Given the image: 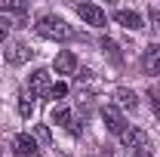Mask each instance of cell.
Returning a JSON list of instances; mask_svg holds the SVG:
<instances>
[{
	"mask_svg": "<svg viewBox=\"0 0 160 157\" xmlns=\"http://www.w3.org/2000/svg\"><path fill=\"white\" fill-rule=\"evenodd\" d=\"M37 34L40 37H49V40H71L74 37V28L65 19H59V16H40L37 19Z\"/></svg>",
	"mask_w": 160,
	"mask_h": 157,
	"instance_id": "obj_1",
	"label": "cell"
},
{
	"mask_svg": "<svg viewBox=\"0 0 160 157\" xmlns=\"http://www.w3.org/2000/svg\"><path fill=\"white\" fill-rule=\"evenodd\" d=\"M102 120H105L108 133H117V136L126 133V117H123V111L114 108V105H105V108H102Z\"/></svg>",
	"mask_w": 160,
	"mask_h": 157,
	"instance_id": "obj_2",
	"label": "cell"
},
{
	"mask_svg": "<svg viewBox=\"0 0 160 157\" xmlns=\"http://www.w3.org/2000/svg\"><path fill=\"white\" fill-rule=\"evenodd\" d=\"M77 13H80V19L86 22V25H92V28H105V25H108L105 9L96 6V3H77Z\"/></svg>",
	"mask_w": 160,
	"mask_h": 157,
	"instance_id": "obj_3",
	"label": "cell"
},
{
	"mask_svg": "<svg viewBox=\"0 0 160 157\" xmlns=\"http://www.w3.org/2000/svg\"><path fill=\"white\" fill-rule=\"evenodd\" d=\"M49 89H52L49 71H46V68L31 71V77H28V93H31V96H49Z\"/></svg>",
	"mask_w": 160,
	"mask_h": 157,
	"instance_id": "obj_4",
	"label": "cell"
},
{
	"mask_svg": "<svg viewBox=\"0 0 160 157\" xmlns=\"http://www.w3.org/2000/svg\"><path fill=\"white\" fill-rule=\"evenodd\" d=\"M28 59H31V46L28 43H9L3 49V62L6 65H25Z\"/></svg>",
	"mask_w": 160,
	"mask_h": 157,
	"instance_id": "obj_5",
	"label": "cell"
},
{
	"mask_svg": "<svg viewBox=\"0 0 160 157\" xmlns=\"http://www.w3.org/2000/svg\"><path fill=\"white\" fill-rule=\"evenodd\" d=\"M114 22H117V25H123V28H129V31L145 28V22H142V16L136 13V9H114Z\"/></svg>",
	"mask_w": 160,
	"mask_h": 157,
	"instance_id": "obj_6",
	"label": "cell"
},
{
	"mask_svg": "<svg viewBox=\"0 0 160 157\" xmlns=\"http://www.w3.org/2000/svg\"><path fill=\"white\" fill-rule=\"evenodd\" d=\"M142 71H145V74H160V46L157 43H151V46L145 49V56H142Z\"/></svg>",
	"mask_w": 160,
	"mask_h": 157,
	"instance_id": "obj_7",
	"label": "cell"
},
{
	"mask_svg": "<svg viewBox=\"0 0 160 157\" xmlns=\"http://www.w3.org/2000/svg\"><path fill=\"white\" fill-rule=\"evenodd\" d=\"M120 142H123V148H136V151H142V148L148 145V133H145V129H136V126H129V129L120 136Z\"/></svg>",
	"mask_w": 160,
	"mask_h": 157,
	"instance_id": "obj_8",
	"label": "cell"
},
{
	"mask_svg": "<svg viewBox=\"0 0 160 157\" xmlns=\"http://www.w3.org/2000/svg\"><path fill=\"white\" fill-rule=\"evenodd\" d=\"M74 71H77L74 53H71V49H62L59 56H56V74H74Z\"/></svg>",
	"mask_w": 160,
	"mask_h": 157,
	"instance_id": "obj_9",
	"label": "cell"
},
{
	"mask_svg": "<svg viewBox=\"0 0 160 157\" xmlns=\"http://www.w3.org/2000/svg\"><path fill=\"white\" fill-rule=\"evenodd\" d=\"M16 151H19L22 157H37V142L28 136V133H22V136H16Z\"/></svg>",
	"mask_w": 160,
	"mask_h": 157,
	"instance_id": "obj_10",
	"label": "cell"
},
{
	"mask_svg": "<svg viewBox=\"0 0 160 157\" xmlns=\"http://www.w3.org/2000/svg\"><path fill=\"white\" fill-rule=\"evenodd\" d=\"M49 120H52V123H59V126H65V129H68V126H71V111H68L65 105H59V108H52V114H49Z\"/></svg>",
	"mask_w": 160,
	"mask_h": 157,
	"instance_id": "obj_11",
	"label": "cell"
},
{
	"mask_svg": "<svg viewBox=\"0 0 160 157\" xmlns=\"http://www.w3.org/2000/svg\"><path fill=\"white\" fill-rule=\"evenodd\" d=\"M19 114L25 120L34 114V96H31V93H22V96H19Z\"/></svg>",
	"mask_w": 160,
	"mask_h": 157,
	"instance_id": "obj_12",
	"label": "cell"
},
{
	"mask_svg": "<svg viewBox=\"0 0 160 157\" xmlns=\"http://www.w3.org/2000/svg\"><path fill=\"white\" fill-rule=\"evenodd\" d=\"M0 13H16V16H25L28 6L22 0H0Z\"/></svg>",
	"mask_w": 160,
	"mask_h": 157,
	"instance_id": "obj_13",
	"label": "cell"
},
{
	"mask_svg": "<svg viewBox=\"0 0 160 157\" xmlns=\"http://www.w3.org/2000/svg\"><path fill=\"white\" fill-rule=\"evenodd\" d=\"M117 102H120V108H129V111H132V108L139 105L132 89H117Z\"/></svg>",
	"mask_w": 160,
	"mask_h": 157,
	"instance_id": "obj_14",
	"label": "cell"
},
{
	"mask_svg": "<svg viewBox=\"0 0 160 157\" xmlns=\"http://www.w3.org/2000/svg\"><path fill=\"white\" fill-rule=\"evenodd\" d=\"M62 96H68V86H65V83H52V89H49V99H62Z\"/></svg>",
	"mask_w": 160,
	"mask_h": 157,
	"instance_id": "obj_15",
	"label": "cell"
},
{
	"mask_svg": "<svg viewBox=\"0 0 160 157\" xmlns=\"http://www.w3.org/2000/svg\"><path fill=\"white\" fill-rule=\"evenodd\" d=\"M102 46L111 53V59H114V62H120V53H117V43H114V40H102Z\"/></svg>",
	"mask_w": 160,
	"mask_h": 157,
	"instance_id": "obj_16",
	"label": "cell"
},
{
	"mask_svg": "<svg viewBox=\"0 0 160 157\" xmlns=\"http://www.w3.org/2000/svg\"><path fill=\"white\" fill-rule=\"evenodd\" d=\"M9 28H12V22L6 19V16H0V43L6 40V34H9Z\"/></svg>",
	"mask_w": 160,
	"mask_h": 157,
	"instance_id": "obj_17",
	"label": "cell"
},
{
	"mask_svg": "<svg viewBox=\"0 0 160 157\" xmlns=\"http://www.w3.org/2000/svg\"><path fill=\"white\" fill-rule=\"evenodd\" d=\"M148 99H151V108H154V114H157V120H160V93H148Z\"/></svg>",
	"mask_w": 160,
	"mask_h": 157,
	"instance_id": "obj_18",
	"label": "cell"
},
{
	"mask_svg": "<svg viewBox=\"0 0 160 157\" xmlns=\"http://www.w3.org/2000/svg\"><path fill=\"white\" fill-rule=\"evenodd\" d=\"M37 139H40V142H43V145H49V129H46L43 123H40V126H37Z\"/></svg>",
	"mask_w": 160,
	"mask_h": 157,
	"instance_id": "obj_19",
	"label": "cell"
},
{
	"mask_svg": "<svg viewBox=\"0 0 160 157\" xmlns=\"http://www.w3.org/2000/svg\"><path fill=\"white\" fill-rule=\"evenodd\" d=\"M148 19H151V25H160V9L151 6V9H148Z\"/></svg>",
	"mask_w": 160,
	"mask_h": 157,
	"instance_id": "obj_20",
	"label": "cell"
},
{
	"mask_svg": "<svg viewBox=\"0 0 160 157\" xmlns=\"http://www.w3.org/2000/svg\"><path fill=\"white\" fill-rule=\"evenodd\" d=\"M136 157H154V154H151L148 148H142V151H136Z\"/></svg>",
	"mask_w": 160,
	"mask_h": 157,
	"instance_id": "obj_21",
	"label": "cell"
}]
</instances>
